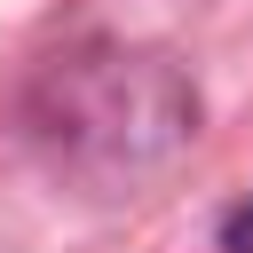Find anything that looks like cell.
<instances>
[{"mask_svg":"<svg viewBox=\"0 0 253 253\" xmlns=\"http://www.w3.org/2000/svg\"><path fill=\"white\" fill-rule=\"evenodd\" d=\"M221 253H253V198H245V206L221 221Z\"/></svg>","mask_w":253,"mask_h":253,"instance_id":"6da1fadb","label":"cell"}]
</instances>
